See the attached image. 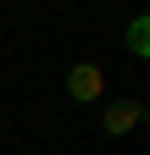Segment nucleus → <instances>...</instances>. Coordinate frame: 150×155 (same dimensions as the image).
Listing matches in <instances>:
<instances>
[{"instance_id":"nucleus-3","label":"nucleus","mask_w":150,"mask_h":155,"mask_svg":"<svg viewBox=\"0 0 150 155\" xmlns=\"http://www.w3.org/2000/svg\"><path fill=\"white\" fill-rule=\"evenodd\" d=\"M106 127H111V133H117V127H134V105H117V111L106 116Z\"/></svg>"},{"instance_id":"nucleus-2","label":"nucleus","mask_w":150,"mask_h":155,"mask_svg":"<svg viewBox=\"0 0 150 155\" xmlns=\"http://www.w3.org/2000/svg\"><path fill=\"white\" fill-rule=\"evenodd\" d=\"M128 50H134V55H150V28H145V17H134V28H128Z\"/></svg>"},{"instance_id":"nucleus-1","label":"nucleus","mask_w":150,"mask_h":155,"mask_svg":"<svg viewBox=\"0 0 150 155\" xmlns=\"http://www.w3.org/2000/svg\"><path fill=\"white\" fill-rule=\"evenodd\" d=\"M72 94H78V100H95V94H100V72L95 67H78V72H72Z\"/></svg>"}]
</instances>
